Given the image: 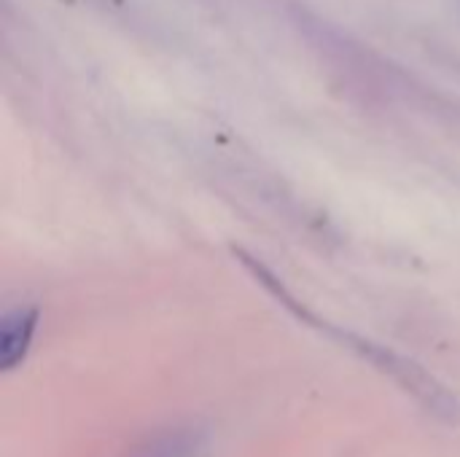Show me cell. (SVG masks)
<instances>
[{
	"instance_id": "obj_1",
	"label": "cell",
	"mask_w": 460,
	"mask_h": 457,
	"mask_svg": "<svg viewBox=\"0 0 460 457\" xmlns=\"http://www.w3.org/2000/svg\"><path fill=\"white\" fill-rule=\"evenodd\" d=\"M213 436L205 426H175L151 434L127 457H210Z\"/></svg>"
},
{
	"instance_id": "obj_2",
	"label": "cell",
	"mask_w": 460,
	"mask_h": 457,
	"mask_svg": "<svg viewBox=\"0 0 460 457\" xmlns=\"http://www.w3.org/2000/svg\"><path fill=\"white\" fill-rule=\"evenodd\" d=\"M38 326V307H13L0 321V369L11 372L16 369L32 342Z\"/></svg>"
}]
</instances>
